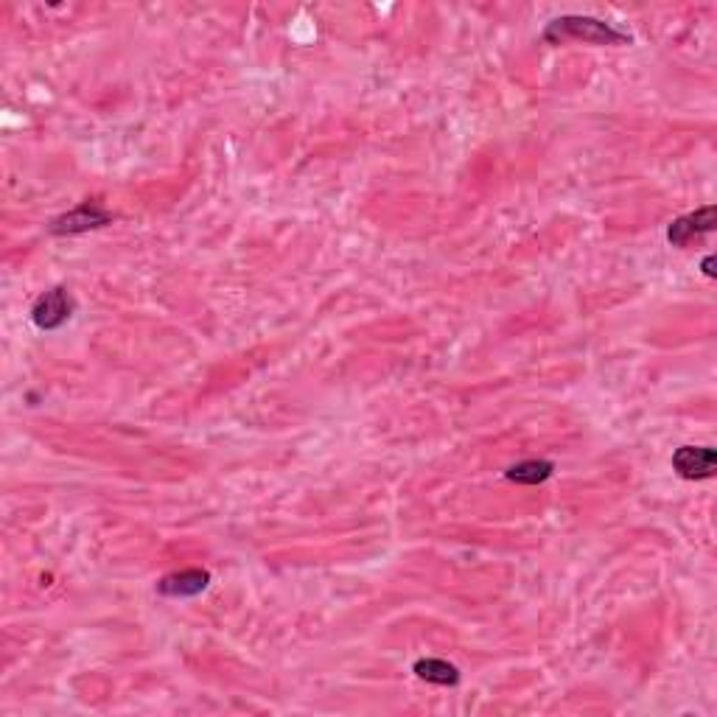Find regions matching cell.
Wrapping results in <instances>:
<instances>
[{
  "mask_svg": "<svg viewBox=\"0 0 717 717\" xmlns=\"http://www.w3.org/2000/svg\"><path fill=\"white\" fill-rule=\"evenodd\" d=\"M544 40L547 43L561 45L566 40H583V43L591 45H619V43H631V37L625 31H617L611 23H603L597 17H558L552 20L544 31Z\"/></svg>",
  "mask_w": 717,
  "mask_h": 717,
  "instance_id": "cell-1",
  "label": "cell"
},
{
  "mask_svg": "<svg viewBox=\"0 0 717 717\" xmlns=\"http://www.w3.org/2000/svg\"><path fill=\"white\" fill-rule=\"evenodd\" d=\"M73 309H76V303H73L71 292L65 286H57V289L37 297V303L31 309V320L43 331H57L71 320Z\"/></svg>",
  "mask_w": 717,
  "mask_h": 717,
  "instance_id": "cell-2",
  "label": "cell"
},
{
  "mask_svg": "<svg viewBox=\"0 0 717 717\" xmlns=\"http://www.w3.org/2000/svg\"><path fill=\"white\" fill-rule=\"evenodd\" d=\"M712 230H715V208L706 205L701 211L675 219L670 230H667V239H670V244H675V247H689L692 241L701 239L706 233H712Z\"/></svg>",
  "mask_w": 717,
  "mask_h": 717,
  "instance_id": "cell-3",
  "label": "cell"
},
{
  "mask_svg": "<svg viewBox=\"0 0 717 717\" xmlns=\"http://www.w3.org/2000/svg\"><path fill=\"white\" fill-rule=\"evenodd\" d=\"M717 454L706 446H681L673 454V468L684 479H709L715 474Z\"/></svg>",
  "mask_w": 717,
  "mask_h": 717,
  "instance_id": "cell-4",
  "label": "cell"
},
{
  "mask_svg": "<svg viewBox=\"0 0 717 717\" xmlns=\"http://www.w3.org/2000/svg\"><path fill=\"white\" fill-rule=\"evenodd\" d=\"M110 213L99 208L96 202H85V205H79L76 211L65 213V216H59L54 219V225H51V233H57V236H73V233H85V230H93V227H104L110 225Z\"/></svg>",
  "mask_w": 717,
  "mask_h": 717,
  "instance_id": "cell-5",
  "label": "cell"
},
{
  "mask_svg": "<svg viewBox=\"0 0 717 717\" xmlns=\"http://www.w3.org/2000/svg\"><path fill=\"white\" fill-rule=\"evenodd\" d=\"M211 583V575L202 572V569H183V572H174V575H166L160 583H157V591L163 597H197L199 591L208 589Z\"/></svg>",
  "mask_w": 717,
  "mask_h": 717,
  "instance_id": "cell-6",
  "label": "cell"
},
{
  "mask_svg": "<svg viewBox=\"0 0 717 717\" xmlns=\"http://www.w3.org/2000/svg\"><path fill=\"white\" fill-rule=\"evenodd\" d=\"M415 673L421 675L423 681H432V684H443V687H454L460 681V670L443 659H421L415 661Z\"/></svg>",
  "mask_w": 717,
  "mask_h": 717,
  "instance_id": "cell-7",
  "label": "cell"
},
{
  "mask_svg": "<svg viewBox=\"0 0 717 717\" xmlns=\"http://www.w3.org/2000/svg\"><path fill=\"white\" fill-rule=\"evenodd\" d=\"M555 471V465L549 460H524V463L513 465L507 471L510 482H519V485H538V482H547Z\"/></svg>",
  "mask_w": 717,
  "mask_h": 717,
  "instance_id": "cell-8",
  "label": "cell"
}]
</instances>
